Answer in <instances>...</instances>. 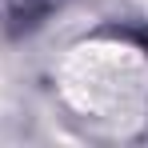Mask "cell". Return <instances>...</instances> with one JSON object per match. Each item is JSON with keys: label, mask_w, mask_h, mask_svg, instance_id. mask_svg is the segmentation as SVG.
I'll use <instances>...</instances> for the list:
<instances>
[{"label": "cell", "mask_w": 148, "mask_h": 148, "mask_svg": "<svg viewBox=\"0 0 148 148\" xmlns=\"http://www.w3.org/2000/svg\"><path fill=\"white\" fill-rule=\"evenodd\" d=\"M56 92L76 120L136 128L148 116V52L124 36H84L60 56Z\"/></svg>", "instance_id": "obj_1"}, {"label": "cell", "mask_w": 148, "mask_h": 148, "mask_svg": "<svg viewBox=\"0 0 148 148\" xmlns=\"http://www.w3.org/2000/svg\"><path fill=\"white\" fill-rule=\"evenodd\" d=\"M132 8H136V16L148 24V0H132Z\"/></svg>", "instance_id": "obj_2"}]
</instances>
